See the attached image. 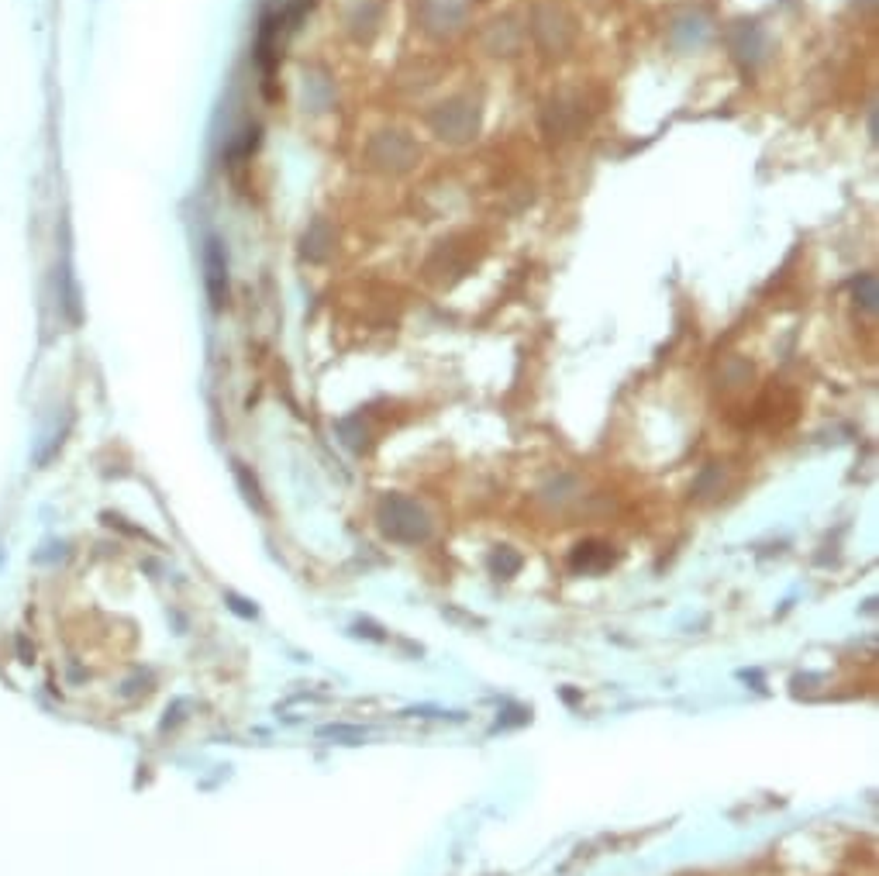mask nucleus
<instances>
[{
  "mask_svg": "<svg viewBox=\"0 0 879 876\" xmlns=\"http://www.w3.org/2000/svg\"><path fill=\"white\" fill-rule=\"evenodd\" d=\"M377 521L386 538L404 542V545H417L432 535V521H428L424 507L410 497H401V494H390L379 501Z\"/></svg>",
  "mask_w": 879,
  "mask_h": 876,
  "instance_id": "f257e3e1",
  "label": "nucleus"
},
{
  "mask_svg": "<svg viewBox=\"0 0 879 876\" xmlns=\"http://www.w3.org/2000/svg\"><path fill=\"white\" fill-rule=\"evenodd\" d=\"M204 270H207V293H211V304L221 308V304L228 301V262H224V252H221L218 242H207Z\"/></svg>",
  "mask_w": 879,
  "mask_h": 876,
  "instance_id": "f03ea898",
  "label": "nucleus"
},
{
  "mask_svg": "<svg viewBox=\"0 0 879 876\" xmlns=\"http://www.w3.org/2000/svg\"><path fill=\"white\" fill-rule=\"evenodd\" d=\"M572 569L576 573H603L614 566V549L607 542H580L572 549Z\"/></svg>",
  "mask_w": 879,
  "mask_h": 876,
  "instance_id": "7ed1b4c3",
  "label": "nucleus"
},
{
  "mask_svg": "<svg viewBox=\"0 0 879 876\" xmlns=\"http://www.w3.org/2000/svg\"><path fill=\"white\" fill-rule=\"evenodd\" d=\"M521 566H525V559H521L514 549H497V552L490 556V569H494V576H503V580H510Z\"/></svg>",
  "mask_w": 879,
  "mask_h": 876,
  "instance_id": "20e7f679",
  "label": "nucleus"
},
{
  "mask_svg": "<svg viewBox=\"0 0 879 876\" xmlns=\"http://www.w3.org/2000/svg\"><path fill=\"white\" fill-rule=\"evenodd\" d=\"M321 739H338V742H346V746H355V742H362V728L328 724V728H321Z\"/></svg>",
  "mask_w": 879,
  "mask_h": 876,
  "instance_id": "39448f33",
  "label": "nucleus"
},
{
  "mask_svg": "<svg viewBox=\"0 0 879 876\" xmlns=\"http://www.w3.org/2000/svg\"><path fill=\"white\" fill-rule=\"evenodd\" d=\"M355 635H366V638H377V642L383 638V631L377 625H369V622L366 625H355Z\"/></svg>",
  "mask_w": 879,
  "mask_h": 876,
  "instance_id": "423d86ee",
  "label": "nucleus"
},
{
  "mask_svg": "<svg viewBox=\"0 0 879 876\" xmlns=\"http://www.w3.org/2000/svg\"><path fill=\"white\" fill-rule=\"evenodd\" d=\"M228 600H231V607H235L238 614H249V618H252V614H255V607H249V604H245L242 597H228Z\"/></svg>",
  "mask_w": 879,
  "mask_h": 876,
  "instance_id": "0eeeda50",
  "label": "nucleus"
}]
</instances>
